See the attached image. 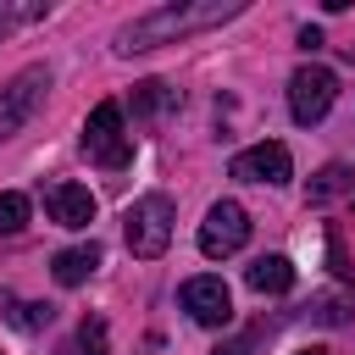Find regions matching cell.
<instances>
[{"label":"cell","instance_id":"4fadbf2b","mask_svg":"<svg viewBox=\"0 0 355 355\" xmlns=\"http://www.w3.org/2000/svg\"><path fill=\"white\" fill-rule=\"evenodd\" d=\"M172 105H178V89L172 83H161V78L133 83V116H166Z\"/></svg>","mask_w":355,"mask_h":355},{"label":"cell","instance_id":"277c9868","mask_svg":"<svg viewBox=\"0 0 355 355\" xmlns=\"http://www.w3.org/2000/svg\"><path fill=\"white\" fill-rule=\"evenodd\" d=\"M44 94H50V67H22V72L0 89V144H6L11 133H22V122L44 105Z\"/></svg>","mask_w":355,"mask_h":355},{"label":"cell","instance_id":"9c48e42d","mask_svg":"<svg viewBox=\"0 0 355 355\" xmlns=\"http://www.w3.org/2000/svg\"><path fill=\"white\" fill-rule=\"evenodd\" d=\"M44 211H50V222H61V227H89V222H94V194H89L83 183H50V189H44Z\"/></svg>","mask_w":355,"mask_h":355},{"label":"cell","instance_id":"5bb4252c","mask_svg":"<svg viewBox=\"0 0 355 355\" xmlns=\"http://www.w3.org/2000/svg\"><path fill=\"white\" fill-rule=\"evenodd\" d=\"M6 316H11V327H22V333H33V327H50V316H55V305H44V300H6Z\"/></svg>","mask_w":355,"mask_h":355},{"label":"cell","instance_id":"7c38bea8","mask_svg":"<svg viewBox=\"0 0 355 355\" xmlns=\"http://www.w3.org/2000/svg\"><path fill=\"white\" fill-rule=\"evenodd\" d=\"M349 189H355V172H349L344 161H333V166H322V172L311 178L305 205H327V200H338V194H349Z\"/></svg>","mask_w":355,"mask_h":355},{"label":"cell","instance_id":"ac0fdd59","mask_svg":"<svg viewBox=\"0 0 355 355\" xmlns=\"http://www.w3.org/2000/svg\"><path fill=\"white\" fill-rule=\"evenodd\" d=\"M28 17H39V6H11V0H0V39H6L17 22H28Z\"/></svg>","mask_w":355,"mask_h":355},{"label":"cell","instance_id":"7a4b0ae2","mask_svg":"<svg viewBox=\"0 0 355 355\" xmlns=\"http://www.w3.org/2000/svg\"><path fill=\"white\" fill-rule=\"evenodd\" d=\"M83 155L100 161L105 172H122L133 161V144H128V128H122V105L116 100H100L83 122Z\"/></svg>","mask_w":355,"mask_h":355},{"label":"cell","instance_id":"e0dca14e","mask_svg":"<svg viewBox=\"0 0 355 355\" xmlns=\"http://www.w3.org/2000/svg\"><path fill=\"white\" fill-rule=\"evenodd\" d=\"M78 355H105V322L100 316H89L78 327Z\"/></svg>","mask_w":355,"mask_h":355},{"label":"cell","instance_id":"8992f818","mask_svg":"<svg viewBox=\"0 0 355 355\" xmlns=\"http://www.w3.org/2000/svg\"><path fill=\"white\" fill-rule=\"evenodd\" d=\"M244 239H250V216H244V205H239V200H216V205L205 211V222H200V255L222 261V255L244 250Z\"/></svg>","mask_w":355,"mask_h":355},{"label":"cell","instance_id":"2e32d148","mask_svg":"<svg viewBox=\"0 0 355 355\" xmlns=\"http://www.w3.org/2000/svg\"><path fill=\"white\" fill-rule=\"evenodd\" d=\"M305 311H311L316 322H327V327H338V322H349V305H344V300H333V294H316V300H311Z\"/></svg>","mask_w":355,"mask_h":355},{"label":"cell","instance_id":"d6986e66","mask_svg":"<svg viewBox=\"0 0 355 355\" xmlns=\"http://www.w3.org/2000/svg\"><path fill=\"white\" fill-rule=\"evenodd\" d=\"M250 344H255V333H244V338H233V344H216V355H250Z\"/></svg>","mask_w":355,"mask_h":355},{"label":"cell","instance_id":"5b68a950","mask_svg":"<svg viewBox=\"0 0 355 355\" xmlns=\"http://www.w3.org/2000/svg\"><path fill=\"white\" fill-rule=\"evenodd\" d=\"M333 100H338V78H333L327 67H300V72L288 78V116H294L300 128L322 122V116L333 111Z\"/></svg>","mask_w":355,"mask_h":355},{"label":"cell","instance_id":"ba28073f","mask_svg":"<svg viewBox=\"0 0 355 355\" xmlns=\"http://www.w3.org/2000/svg\"><path fill=\"white\" fill-rule=\"evenodd\" d=\"M288 172H294V161H288V144H277V139L233 155V178H244V183H288Z\"/></svg>","mask_w":355,"mask_h":355},{"label":"cell","instance_id":"52a82bcc","mask_svg":"<svg viewBox=\"0 0 355 355\" xmlns=\"http://www.w3.org/2000/svg\"><path fill=\"white\" fill-rule=\"evenodd\" d=\"M178 300H183V311H189L200 327H227V322H233V294H227L222 277H189Z\"/></svg>","mask_w":355,"mask_h":355},{"label":"cell","instance_id":"30bf717a","mask_svg":"<svg viewBox=\"0 0 355 355\" xmlns=\"http://www.w3.org/2000/svg\"><path fill=\"white\" fill-rule=\"evenodd\" d=\"M244 283H250L255 294H288V288H294V261H288V255H261V261L244 266Z\"/></svg>","mask_w":355,"mask_h":355},{"label":"cell","instance_id":"8fae6325","mask_svg":"<svg viewBox=\"0 0 355 355\" xmlns=\"http://www.w3.org/2000/svg\"><path fill=\"white\" fill-rule=\"evenodd\" d=\"M94 266H100V244H72V250H61V255L50 261V272H55V283H61V288L89 283V277H94Z\"/></svg>","mask_w":355,"mask_h":355},{"label":"cell","instance_id":"ffe728a7","mask_svg":"<svg viewBox=\"0 0 355 355\" xmlns=\"http://www.w3.org/2000/svg\"><path fill=\"white\" fill-rule=\"evenodd\" d=\"M300 44L305 50H322V28H300Z\"/></svg>","mask_w":355,"mask_h":355},{"label":"cell","instance_id":"9a60e30c","mask_svg":"<svg viewBox=\"0 0 355 355\" xmlns=\"http://www.w3.org/2000/svg\"><path fill=\"white\" fill-rule=\"evenodd\" d=\"M22 227H28V194L6 189L0 194V233H22Z\"/></svg>","mask_w":355,"mask_h":355},{"label":"cell","instance_id":"44dd1931","mask_svg":"<svg viewBox=\"0 0 355 355\" xmlns=\"http://www.w3.org/2000/svg\"><path fill=\"white\" fill-rule=\"evenodd\" d=\"M300 355H327V349H300Z\"/></svg>","mask_w":355,"mask_h":355},{"label":"cell","instance_id":"3957f363","mask_svg":"<svg viewBox=\"0 0 355 355\" xmlns=\"http://www.w3.org/2000/svg\"><path fill=\"white\" fill-rule=\"evenodd\" d=\"M122 222H128V250H133L139 261H155V255L172 244V200H166V194L133 200Z\"/></svg>","mask_w":355,"mask_h":355},{"label":"cell","instance_id":"6da1fadb","mask_svg":"<svg viewBox=\"0 0 355 355\" xmlns=\"http://www.w3.org/2000/svg\"><path fill=\"white\" fill-rule=\"evenodd\" d=\"M244 17V0H166V6H150L139 11L133 22L116 28V50L122 55H139V50H155V44H178L189 33H205V28H222Z\"/></svg>","mask_w":355,"mask_h":355}]
</instances>
